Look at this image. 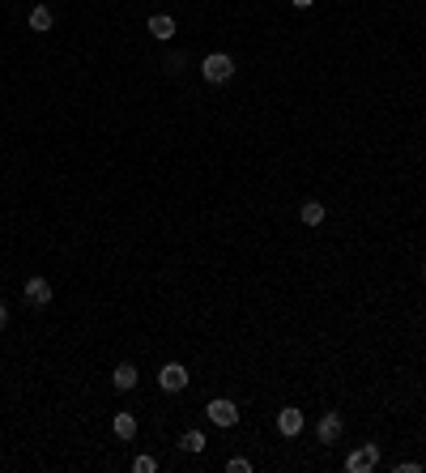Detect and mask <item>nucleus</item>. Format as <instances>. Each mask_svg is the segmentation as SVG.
I'll return each instance as SVG.
<instances>
[{
	"instance_id": "a211bd4d",
	"label": "nucleus",
	"mask_w": 426,
	"mask_h": 473,
	"mask_svg": "<svg viewBox=\"0 0 426 473\" xmlns=\"http://www.w3.org/2000/svg\"><path fill=\"white\" fill-rule=\"evenodd\" d=\"M5 325H9V307H5V303H0V329H5Z\"/></svg>"
},
{
	"instance_id": "423d86ee",
	"label": "nucleus",
	"mask_w": 426,
	"mask_h": 473,
	"mask_svg": "<svg viewBox=\"0 0 426 473\" xmlns=\"http://www.w3.org/2000/svg\"><path fill=\"white\" fill-rule=\"evenodd\" d=\"M303 427H307V418H303V409H282V414H278V431H282L286 439H294V435H303Z\"/></svg>"
},
{
	"instance_id": "4468645a",
	"label": "nucleus",
	"mask_w": 426,
	"mask_h": 473,
	"mask_svg": "<svg viewBox=\"0 0 426 473\" xmlns=\"http://www.w3.org/2000/svg\"><path fill=\"white\" fill-rule=\"evenodd\" d=\"M226 469H231V473H252V461H247V456H231Z\"/></svg>"
},
{
	"instance_id": "f257e3e1",
	"label": "nucleus",
	"mask_w": 426,
	"mask_h": 473,
	"mask_svg": "<svg viewBox=\"0 0 426 473\" xmlns=\"http://www.w3.org/2000/svg\"><path fill=\"white\" fill-rule=\"evenodd\" d=\"M200 77H205L209 86L231 81V77H235V60H231L226 52H213V56H205V60H200Z\"/></svg>"
},
{
	"instance_id": "ddd939ff",
	"label": "nucleus",
	"mask_w": 426,
	"mask_h": 473,
	"mask_svg": "<svg viewBox=\"0 0 426 473\" xmlns=\"http://www.w3.org/2000/svg\"><path fill=\"white\" fill-rule=\"evenodd\" d=\"M180 447H184V452H205V435H200V431H184V439H180Z\"/></svg>"
},
{
	"instance_id": "9d476101",
	"label": "nucleus",
	"mask_w": 426,
	"mask_h": 473,
	"mask_svg": "<svg viewBox=\"0 0 426 473\" xmlns=\"http://www.w3.org/2000/svg\"><path fill=\"white\" fill-rule=\"evenodd\" d=\"M111 431H115V439H133L137 435V418L133 414H115L111 418Z\"/></svg>"
},
{
	"instance_id": "f3484780",
	"label": "nucleus",
	"mask_w": 426,
	"mask_h": 473,
	"mask_svg": "<svg viewBox=\"0 0 426 473\" xmlns=\"http://www.w3.org/2000/svg\"><path fill=\"white\" fill-rule=\"evenodd\" d=\"M290 5H294V9H311V5H316V0H290Z\"/></svg>"
},
{
	"instance_id": "20e7f679",
	"label": "nucleus",
	"mask_w": 426,
	"mask_h": 473,
	"mask_svg": "<svg viewBox=\"0 0 426 473\" xmlns=\"http://www.w3.org/2000/svg\"><path fill=\"white\" fill-rule=\"evenodd\" d=\"M21 294H26V303H30V307H47V303H52V282H47L43 273H35V278H26Z\"/></svg>"
},
{
	"instance_id": "f8f14e48",
	"label": "nucleus",
	"mask_w": 426,
	"mask_h": 473,
	"mask_svg": "<svg viewBox=\"0 0 426 473\" xmlns=\"http://www.w3.org/2000/svg\"><path fill=\"white\" fill-rule=\"evenodd\" d=\"M298 218H303V222H307V226H320V222H324V218H329V209H324L320 201H303V209H298Z\"/></svg>"
},
{
	"instance_id": "1a4fd4ad",
	"label": "nucleus",
	"mask_w": 426,
	"mask_h": 473,
	"mask_svg": "<svg viewBox=\"0 0 426 473\" xmlns=\"http://www.w3.org/2000/svg\"><path fill=\"white\" fill-rule=\"evenodd\" d=\"M149 35H154L158 43H166L175 35V17L171 13H154V17H149Z\"/></svg>"
},
{
	"instance_id": "6e6552de",
	"label": "nucleus",
	"mask_w": 426,
	"mask_h": 473,
	"mask_svg": "<svg viewBox=\"0 0 426 473\" xmlns=\"http://www.w3.org/2000/svg\"><path fill=\"white\" fill-rule=\"evenodd\" d=\"M111 388H115V392H133V388H137V367H133V363H119V367L111 371Z\"/></svg>"
},
{
	"instance_id": "0eeeda50",
	"label": "nucleus",
	"mask_w": 426,
	"mask_h": 473,
	"mask_svg": "<svg viewBox=\"0 0 426 473\" xmlns=\"http://www.w3.org/2000/svg\"><path fill=\"white\" fill-rule=\"evenodd\" d=\"M316 439H320V443H337V439H341V414H333V409L324 414V418L316 422Z\"/></svg>"
},
{
	"instance_id": "f03ea898",
	"label": "nucleus",
	"mask_w": 426,
	"mask_h": 473,
	"mask_svg": "<svg viewBox=\"0 0 426 473\" xmlns=\"http://www.w3.org/2000/svg\"><path fill=\"white\" fill-rule=\"evenodd\" d=\"M375 465H380V443H362L345 456V473H371Z\"/></svg>"
},
{
	"instance_id": "dca6fc26",
	"label": "nucleus",
	"mask_w": 426,
	"mask_h": 473,
	"mask_svg": "<svg viewBox=\"0 0 426 473\" xmlns=\"http://www.w3.org/2000/svg\"><path fill=\"white\" fill-rule=\"evenodd\" d=\"M166 68H171V73H180V68H184V52H180V56H166Z\"/></svg>"
},
{
	"instance_id": "39448f33",
	"label": "nucleus",
	"mask_w": 426,
	"mask_h": 473,
	"mask_svg": "<svg viewBox=\"0 0 426 473\" xmlns=\"http://www.w3.org/2000/svg\"><path fill=\"white\" fill-rule=\"evenodd\" d=\"M158 388H162V392H184V388H188V367L166 363V367L158 371Z\"/></svg>"
},
{
	"instance_id": "9b49d317",
	"label": "nucleus",
	"mask_w": 426,
	"mask_h": 473,
	"mask_svg": "<svg viewBox=\"0 0 426 473\" xmlns=\"http://www.w3.org/2000/svg\"><path fill=\"white\" fill-rule=\"evenodd\" d=\"M52 9H47V5H35L30 9V30H39V35H47V30H52Z\"/></svg>"
},
{
	"instance_id": "7ed1b4c3",
	"label": "nucleus",
	"mask_w": 426,
	"mask_h": 473,
	"mask_svg": "<svg viewBox=\"0 0 426 473\" xmlns=\"http://www.w3.org/2000/svg\"><path fill=\"white\" fill-rule=\"evenodd\" d=\"M205 414H209L213 427H239V405L226 401V396H213V401L205 405Z\"/></svg>"
},
{
	"instance_id": "2eb2a0df",
	"label": "nucleus",
	"mask_w": 426,
	"mask_h": 473,
	"mask_svg": "<svg viewBox=\"0 0 426 473\" xmlns=\"http://www.w3.org/2000/svg\"><path fill=\"white\" fill-rule=\"evenodd\" d=\"M133 469H137V473H154V469H158V461H154V456H137V461H133Z\"/></svg>"
}]
</instances>
